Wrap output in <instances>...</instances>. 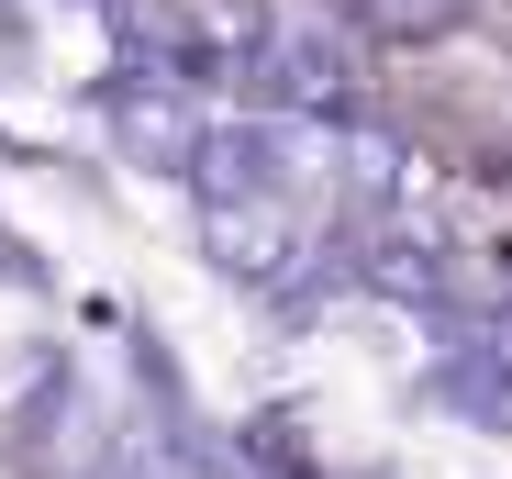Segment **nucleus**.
I'll list each match as a JSON object with an SVG mask.
<instances>
[{
  "label": "nucleus",
  "instance_id": "1",
  "mask_svg": "<svg viewBox=\"0 0 512 479\" xmlns=\"http://www.w3.org/2000/svg\"><path fill=\"white\" fill-rule=\"evenodd\" d=\"M290 112H268V123H212L201 134V156H190V190L201 201H279L290 190Z\"/></svg>",
  "mask_w": 512,
  "mask_h": 479
},
{
  "label": "nucleus",
  "instance_id": "2",
  "mask_svg": "<svg viewBox=\"0 0 512 479\" xmlns=\"http://www.w3.org/2000/svg\"><path fill=\"white\" fill-rule=\"evenodd\" d=\"M101 101H112V134H123V156H145V168H190V156H201V134H212V123H190L179 78H156V67L112 78Z\"/></svg>",
  "mask_w": 512,
  "mask_h": 479
},
{
  "label": "nucleus",
  "instance_id": "3",
  "mask_svg": "<svg viewBox=\"0 0 512 479\" xmlns=\"http://www.w3.org/2000/svg\"><path fill=\"white\" fill-rule=\"evenodd\" d=\"M201 234H212V257L234 279H256V290H279L301 268V246H312V234H290L279 201H201Z\"/></svg>",
  "mask_w": 512,
  "mask_h": 479
},
{
  "label": "nucleus",
  "instance_id": "4",
  "mask_svg": "<svg viewBox=\"0 0 512 479\" xmlns=\"http://www.w3.org/2000/svg\"><path fill=\"white\" fill-rule=\"evenodd\" d=\"M234 78H245V101H268V112H334V45L312 23H290V34L268 23V45H256Z\"/></svg>",
  "mask_w": 512,
  "mask_h": 479
},
{
  "label": "nucleus",
  "instance_id": "5",
  "mask_svg": "<svg viewBox=\"0 0 512 479\" xmlns=\"http://www.w3.org/2000/svg\"><path fill=\"white\" fill-rule=\"evenodd\" d=\"M357 279L379 301H412V312H457V268L435 234H379V246H357Z\"/></svg>",
  "mask_w": 512,
  "mask_h": 479
},
{
  "label": "nucleus",
  "instance_id": "6",
  "mask_svg": "<svg viewBox=\"0 0 512 479\" xmlns=\"http://www.w3.org/2000/svg\"><path fill=\"white\" fill-rule=\"evenodd\" d=\"M78 390V368H67V346H12L0 357V435H23V424H45L56 402Z\"/></svg>",
  "mask_w": 512,
  "mask_h": 479
},
{
  "label": "nucleus",
  "instance_id": "7",
  "mask_svg": "<svg viewBox=\"0 0 512 479\" xmlns=\"http://www.w3.org/2000/svg\"><path fill=\"white\" fill-rule=\"evenodd\" d=\"M357 34H379V45H446L457 23H468V0H334Z\"/></svg>",
  "mask_w": 512,
  "mask_h": 479
},
{
  "label": "nucleus",
  "instance_id": "8",
  "mask_svg": "<svg viewBox=\"0 0 512 479\" xmlns=\"http://www.w3.org/2000/svg\"><path fill=\"white\" fill-rule=\"evenodd\" d=\"M334 168H346V190H357V201H390L412 156H401V134H390V123H334Z\"/></svg>",
  "mask_w": 512,
  "mask_h": 479
}]
</instances>
